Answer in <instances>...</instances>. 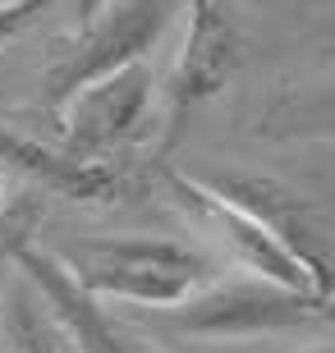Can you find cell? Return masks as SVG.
<instances>
[{
	"label": "cell",
	"mask_w": 335,
	"mask_h": 353,
	"mask_svg": "<svg viewBox=\"0 0 335 353\" xmlns=\"http://www.w3.org/2000/svg\"><path fill=\"white\" fill-rule=\"evenodd\" d=\"M60 271L74 280L88 299H115L129 307L170 312L184 299L207 289L225 266L198 243L156 234H106V239H74L60 248H46Z\"/></svg>",
	"instance_id": "obj_1"
},
{
	"label": "cell",
	"mask_w": 335,
	"mask_h": 353,
	"mask_svg": "<svg viewBox=\"0 0 335 353\" xmlns=\"http://www.w3.org/2000/svg\"><path fill=\"white\" fill-rule=\"evenodd\" d=\"M166 326L189 340H211V344H258L276 335H303L317 330L326 335L331 326V299L322 294H303V289H285L258 280V275L225 271L193 299L170 307Z\"/></svg>",
	"instance_id": "obj_2"
},
{
	"label": "cell",
	"mask_w": 335,
	"mask_h": 353,
	"mask_svg": "<svg viewBox=\"0 0 335 353\" xmlns=\"http://www.w3.org/2000/svg\"><path fill=\"white\" fill-rule=\"evenodd\" d=\"M180 14V0H102L78 23L74 37H65L41 69V101L46 110L60 105L83 83L106 79L124 65H138L161 46Z\"/></svg>",
	"instance_id": "obj_3"
},
{
	"label": "cell",
	"mask_w": 335,
	"mask_h": 353,
	"mask_svg": "<svg viewBox=\"0 0 335 353\" xmlns=\"http://www.w3.org/2000/svg\"><path fill=\"white\" fill-rule=\"evenodd\" d=\"M161 193H166V202L189 221V230H198V234L216 248L211 257H216L220 266H234L239 275H258V280H271V285L331 299V294L298 266L294 252L285 248L276 234H267V225H258L244 207H234L230 197H220L216 188H207L193 170H161Z\"/></svg>",
	"instance_id": "obj_4"
},
{
	"label": "cell",
	"mask_w": 335,
	"mask_h": 353,
	"mask_svg": "<svg viewBox=\"0 0 335 353\" xmlns=\"http://www.w3.org/2000/svg\"><path fill=\"white\" fill-rule=\"evenodd\" d=\"M180 41L170 55L166 79L156 83V97L166 101V119L211 101L244 65V37L225 0H180Z\"/></svg>",
	"instance_id": "obj_5"
},
{
	"label": "cell",
	"mask_w": 335,
	"mask_h": 353,
	"mask_svg": "<svg viewBox=\"0 0 335 353\" xmlns=\"http://www.w3.org/2000/svg\"><path fill=\"white\" fill-rule=\"evenodd\" d=\"M152 110H156V74L147 60L83 83L60 105H51V115L60 119V147L74 157H97V161H106L115 147L138 138L152 124Z\"/></svg>",
	"instance_id": "obj_6"
},
{
	"label": "cell",
	"mask_w": 335,
	"mask_h": 353,
	"mask_svg": "<svg viewBox=\"0 0 335 353\" xmlns=\"http://www.w3.org/2000/svg\"><path fill=\"white\" fill-rule=\"evenodd\" d=\"M207 188H216L220 197H230L234 207H244L258 225H267V234H276L285 248L298 257V266L331 294V234H326L322 216L303 193L285 188V183L267 179V174H239V170H193Z\"/></svg>",
	"instance_id": "obj_7"
},
{
	"label": "cell",
	"mask_w": 335,
	"mask_h": 353,
	"mask_svg": "<svg viewBox=\"0 0 335 353\" xmlns=\"http://www.w3.org/2000/svg\"><path fill=\"white\" fill-rule=\"evenodd\" d=\"M14 275L28 280V289L41 299L46 316L55 321V330L65 335V344L74 353H161V349H152V344L124 335V330L102 312V303L88 299V294L60 271V262H55L46 248H37V243L19 248Z\"/></svg>",
	"instance_id": "obj_8"
},
{
	"label": "cell",
	"mask_w": 335,
	"mask_h": 353,
	"mask_svg": "<svg viewBox=\"0 0 335 353\" xmlns=\"http://www.w3.org/2000/svg\"><path fill=\"white\" fill-rule=\"evenodd\" d=\"M0 170L19 174V183L65 197V202H111L119 193V170L111 161L74 157L60 143L46 147L19 129H0Z\"/></svg>",
	"instance_id": "obj_9"
},
{
	"label": "cell",
	"mask_w": 335,
	"mask_h": 353,
	"mask_svg": "<svg viewBox=\"0 0 335 353\" xmlns=\"http://www.w3.org/2000/svg\"><path fill=\"white\" fill-rule=\"evenodd\" d=\"M0 340H5V353H74L65 344V335L55 330V321L46 316L41 299L28 289V280H14V285L5 289Z\"/></svg>",
	"instance_id": "obj_10"
},
{
	"label": "cell",
	"mask_w": 335,
	"mask_h": 353,
	"mask_svg": "<svg viewBox=\"0 0 335 353\" xmlns=\"http://www.w3.org/2000/svg\"><path fill=\"white\" fill-rule=\"evenodd\" d=\"M46 5H51V0H0V51L23 37L28 28L41 19Z\"/></svg>",
	"instance_id": "obj_11"
},
{
	"label": "cell",
	"mask_w": 335,
	"mask_h": 353,
	"mask_svg": "<svg viewBox=\"0 0 335 353\" xmlns=\"http://www.w3.org/2000/svg\"><path fill=\"white\" fill-rule=\"evenodd\" d=\"M225 353H331L326 340H312L308 349H262V344H225Z\"/></svg>",
	"instance_id": "obj_12"
},
{
	"label": "cell",
	"mask_w": 335,
	"mask_h": 353,
	"mask_svg": "<svg viewBox=\"0 0 335 353\" xmlns=\"http://www.w3.org/2000/svg\"><path fill=\"white\" fill-rule=\"evenodd\" d=\"M97 5H102V0H78V23H83V19H88V14L97 10Z\"/></svg>",
	"instance_id": "obj_13"
},
{
	"label": "cell",
	"mask_w": 335,
	"mask_h": 353,
	"mask_svg": "<svg viewBox=\"0 0 335 353\" xmlns=\"http://www.w3.org/2000/svg\"><path fill=\"white\" fill-rule=\"evenodd\" d=\"M0 289H5V285H0Z\"/></svg>",
	"instance_id": "obj_14"
}]
</instances>
